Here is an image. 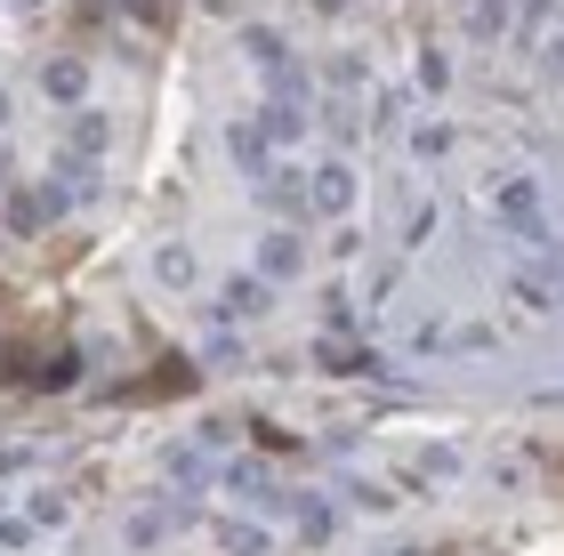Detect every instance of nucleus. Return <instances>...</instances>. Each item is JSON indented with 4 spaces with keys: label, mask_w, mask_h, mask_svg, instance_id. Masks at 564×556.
I'll return each mask as SVG.
<instances>
[{
    "label": "nucleus",
    "mask_w": 564,
    "mask_h": 556,
    "mask_svg": "<svg viewBox=\"0 0 564 556\" xmlns=\"http://www.w3.org/2000/svg\"><path fill=\"white\" fill-rule=\"evenodd\" d=\"M492 218L508 226V235H524V242H549V201L532 178H500L492 186Z\"/></svg>",
    "instance_id": "f257e3e1"
},
{
    "label": "nucleus",
    "mask_w": 564,
    "mask_h": 556,
    "mask_svg": "<svg viewBox=\"0 0 564 556\" xmlns=\"http://www.w3.org/2000/svg\"><path fill=\"white\" fill-rule=\"evenodd\" d=\"M508 298L532 307V315H556V307H564V274H556L549 259H524L517 274H508Z\"/></svg>",
    "instance_id": "f03ea898"
},
{
    "label": "nucleus",
    "mask_w": 564,
    "mask_h": 556,
    "mask_svg": "<svg viewBox=\"0 0 564 556\" xmlns=\"http://www.w3.org/2000/svg\"><path fill=\"white\" fill-rule=\"evenodd\" d=\"M259 201H267L274 218H306V210H315V186H306L299 170H267V178H259Z\"/></svg>",
    "instance_id": "7ed1b4c3"
},
{
    "label": "nucleus",
    "mask_w": 564,
    "mask_h": 556,
    "mask_svg": "<svg viewBox=\"0 0 564 556\" xmlns=\"http://www.w3.org/2000/svg\"><path fill=\"white\" fill-rule=\"evenodd\" d=\"M57 210H65L57 186H24V194H9V235H41Z\"/></svg>",
    "instance_id": "20e7f679"
},
{
    "label": "nucleus",
    "mask_w": 564,
    "mask_h": 556,
    "mask_svg": "<svg viewBox=\"0 0 564 556\" xmlns=\"http://www.w3.org/2000/svg\"><path fill=\"white\" fill-rule=\"evenodd\" d=\"M306 186H315V210H323V218H347V210H355V170H347V162H323Z\"/></svg>",
    "instance_id": "39448f33"
},
{
    "label": "nucleus",
    "mask_w": 564,
    "mask_h": 556,
    "mask_svg": "<svg viewBox=\"0 0 564 556\" xmlns=\"http://www.w3.org/2000/svg\"><path fill=\"white\" fill-rule=\"evenodd\" d=\"M218 476H226V468H218L202 444H177V451H170V484H177V492H210Z\"/></svg>",
    "instance_id": "423d86ee"
},
{
    "label": "nucleus",
    "mask_w": 564,
    "mask_h": 556,
    "mask_svg": "<svg viewBox=\"0 0 564 556\" xmlns=\"http://www.w3.org/2000/svg\"><path fill=\"white\" fill-rule=\"evenodd\" d=\"M299 266H306L299 235H267V242H259V283H291Z\"/></svg>",
    "instance_id": "0eeeda50"
},
{
    "label": "nucleus",
    "mask_w": 564,
    "mask_h": 556,
    "mask_svg": "<svg viewBox=\"0 0 564 556\" xmlns=\"http://www.w3.org/2000/svg\"><path fill=\"white\" fill-rule=\"evenodd\" d=\"M218 548H226V556H267L274 533H267L259 516H218Z\"/></svg>",
    "instance_id": "6e6552de"
},
{
    "label": "nucleus",
    "mask_w": 564,
    "mask_h": 556,
    "mask_svg": "<svg viewBox=\"0 0 564 556\" xmlns=\"http://www.w3.org/2000/svg\"><path fill=\"white\" fill-rule=\"evenodd\" d=\"M153 283H170V291H194V283H202L194 250H186V242H162V250H153Z\"/></svg>",
    "instance_id": "1a4fd4ad"
},
{
    "label": "nucleus",
    "mask_w": 564,
    "mask_h": 556,
    "mask_svg": "<svg viewBox=\"0 0 564 556\" xmlns=\"http://www.w3.org/2000/svg\"><path fill=\"white\" fill-rule=\"evenodd\" d=\"M41 89L57 97V106H82V97H89V65L82 57H57V65L41 73Z\"/></svg>",
    "instance_id": "9d476101"
},
{
    "label": "nucleus",
    "mask_w": 564,
    "mask_h": 556,
    "mask_svg": "<svg viewBox=\"0 0 564 556\" xmlns=\"http://www.w3.org/2000/svg\"><path fill=\"white\" fill-rule=\"evenodd\" d=\"M106 138H113V121L106 113H73V138H65V154H82V162H97V154H106Z\"/></svg>",
    "instance_id": "9b49d317"
},
{
    "label": "nucleus",
    "mask_w": 564,
    "mask_h": 556,
    "mask_svg": "<svg viewBox=\"0 0 564 556\" xmlns=\"http://www.w3.org/2000/svg\"><path fill=\"white\" fill-rule=\"evenodd\" d=\"M226 484H235V500H250V509H267V500H274L267 460H235V468H226Z\"/></svg>",
    "instance_id": "f8f14e48"
},
{
    "label": "nucleus",
    "mask_w": 564,
    "mask_h": 556,
    "mask_svg": "<svg viewBox=\"0 0 564 556\" xmlns=\"http://www.w3.org/2000/svg\"><path fill=\"white\" fill-rule=\"evenodd\" d=\"M226 145H235V162H242V170H259V178H267V130H259V121L226 130Z\"/></svg>",
    "instance_id": "ddd939ff"
},
{
    "label": "nucleus",
    "mask_w": 564,
    "mask_h": 556,
    "mask_svg": "<svg viewBox=\"0 0 564 556\" xmlns=\"http://www.w3.org/2000/svg\"><path fill=\"white\" fill-rule=\"evenodd\" d=\"M259 130H267V145H291V138H306V113L299 106H267Z\"/></svg>",
    "instance_id": "4468645a"
},
{
    "label": "nucleus",
    "mask_w": 564,
    "mask_h": 556,
    "mask_svg": "<svg viewBox=\"0 0 564 556\" xmlns=\"http://www.w3.org/2000/svg\"><path fill=\"white\" fill-rule=\"evenodd\" d=\"M267 307V283L259 274H242V283H226V315H259Z\"/></svg>",
    "instance_id": "2eb2a0df"
},
{
    "label": "nucleus",
    "mask_w": 564,
    "mask_h": 556,
    "mask_svg": "<svg viewBox=\"0 0 564 556\" xmlns=\"http://www.w3.org/2000/svg\"><path fill=\"white\" fill-rule=\"evenodd\" d=\"M267 89H274V106H306V73H299V65H274Z\"/></svg>",
    "instance_id": "dca6fc26"
},
{
    "label": "nucleus",
    "mask_w": 564,
    "mask_h": 556,
    "mask_svg": "<svg viewBox=\"0 0 564 556\" xmlns=\"http://www.w3.org/2000/svg\"><path fill=\"white\" fill-rule=\"evenodd\" d=\"M242 48H250V57H259L267 73H274V65H291V48H282V33H267V24H259V33H242Z\"/></svg>",
    "instance_id": "f3484780"
},
{
    "label": "nucleus",
    "mask_w": 564,
    "mask_h": 556,
    "mask_svg": "<svg viewBox=\"0 0 564 556\" xmlns=\"http://www.w3.org/2000/svg\"><path fill=\"white\" fill-rule=\"evenodd\" d=\"M315 356H323L330 371H364V347H355V339H330V331H323V347H315Z\"/></svg>",
    "instance_id": "a211bd4d"
},
{
    "label": "nucleus",
    "mask_w": 564,
    "mask_h": 556,
    "mask_svg": "<svg viewBox=\"0 0 564 556\" xmlns=\"http://www.w3.org/2000/svg\"><path fill=\"white\" fill-rule=\"evenodd\" d=\"M500 24H508V0H476V9H468V33H476V41H492Z\"/></svg>",
    "instance_id": "6ab92c4d"
},
{
    "label": "nucleus",
    "mask_w": 564,
    "mask_h": 556,
    "mask_svg": "<svg viewBox=\"0 0 564 556\" xmlns=\"http://www.w3.org/2000/svg\"><path fill=\"white\" fill-rule=\"evenodd\" d=\"M170 516H177V509H138V516H130V541H138V548H145V541H162V533H170Z\"/></svg>",
    "instance_id": "aec40b11"
},
{
    "label": "nucleus",
    "mask_w": 564,
    "mask_h": 556,
    "mask_svg": "<svg viewBox=\"0 0 564 556\" xmlns=\"http://www.w3.org/2000/svg\"><path fill=\"white\" fill-rule=\"evenodd\" d=\"M299 524H306V533H315V541H323V533H330V524H339V509H330V500H299Z\"/></svg>",
    "instance_id": "412c9836"
},
{
    "label": "nucleus",
    "mask_w": 564,
    "mask_h": 556,
    "mask_svg": "<svg viewBox=\"0 0 564 556\" xmlns=\"http://www.w3.org/2000/svg\"><path fill=\"white\" fill-rule=\"evenodd\" d=\"M412 145L435 162V154H452V130H444V121H420V130H412Z\"/></svg>",
    "instance_id": "4be33fe9"
},
{
    "label": "nucleus",
    "mask_w": 564,
    "mask_h": 556,
    "mask_svg": "<svg viewBox=\"0 0 564 556\" xmlns=\"http://www.w3.org/2000/svg\"><path fill=\"white\" fill-rule=\"evenodd\" d=\"M33 541V516H0V548H24Z\"/></svg>",
    "instance_id": "5701e85b"
},
{
    "label": "nucleus",
    "mask_w": 564,
    "mask_h": 556,
    "mask_svg": "<svg viewBox=\"0 0 564 556\" xmlns=\"http://www.w3.org/2000/svg\"><path fill=\"white\" fill-rule=\"evenodd\" d=\"M444 81H452V65H444V57L427 48V57H420V89H444Z\"/></svg>",
    "instance_id": "b1692460"
},
{
    "label": "nucleus",
    "mask_w": 564,
    "mask_h": 556,
    "mask_svg": "<svg viewBox=\"0 0 564 556\" xmlns=\"http://www.w3.org/2000/svg\"><path fill=\"white\" fill-rule=\"evenodd\" d=\"M33 524H65V492H41L33 500Z\"/></svg>",
    "instance_id": "393cba45"
},
{
    "label": "nucleus",
    "mask_w": 564,
    "mask_h": 556,
    "mask_svg": "<svg viewBox=\"0 0 564 556\" xmlns=\"http://www.w3.org/2000/svg\"><path fill=\"white\" fill-rule=\"evenodd\" d=\"M549 266H556V274H564V242H556V250H549Z\"/></svg>",
    "instance_id": "a878e982"
},
{
    "label": "nucleus",
    "mask_w": 564,
    "mask_h": 556,
    "mask_svg": "<svg viewBox=\"0 0 564 556\" xmlns=\"http://www.w3.org/2000/svg\"><path fill=\"white\" fill-rule=\"evenodd\" d=\"M0 121H9V89H0Z\"/></svg>",
    "instance_id": "bb28decb"
}]
</instances>
